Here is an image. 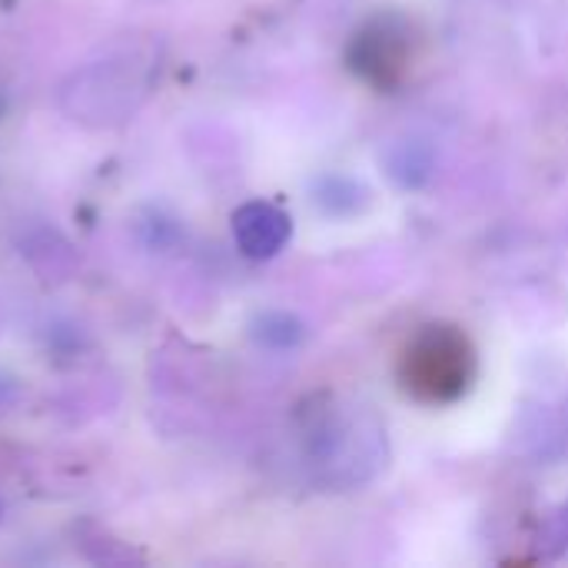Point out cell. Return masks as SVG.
<instances>
[{"instance_id":"obj_1","label":"cell","mask_w":568,"mask_h":568,"mask_svg":"<svg viewBox=\"0 0 568 568\" xmlns=\"http://www.w3.org/2000/svg\"><path fill=\"white\" fill-rule=\"evenodd\" d=\"M300 443L313 479L333 493L373 483L389 463V439L379 413L336 393H316L300 406Z\"/></svg>"},{"instance_id":"obj_2","label":"cell","mask_w":568,"mask_h":568,"mask_svg":"<svg viewBox=\"0 0 568 568\" xmlns=\"http://www.w3.org/2000/svg\"><path fill=\"white\" fill-rule=\"evenodd\" d=\"M479 376V353L456 323L419 326L396 359L399 389L419 406H453L469 396Z\"/></svg>"},{"instance_id":"obj_3","label":"cell","mask_w":568,"mask_h":568,"mask_svg":"<svg viewBox=\"0 0 568 568\" xmlns=\"http://www.w3.org/2000/svg\"><path fill=\"white\" fill-rule=\"evenodd\" d=\"M426 33L416 17L386 7L373 10L346 40V67L349 73L376 93H396L423 63Z\"/></svg>"},{"instance_id":"obj_4","label":"cell","mask_w":568,"mask_h":568,"mask_svg":"<svg viewBox=\"0 0 568 568\" xmlns=\"http://www.w3.org/2000/svg\"><path fill=\"white\" fill-rule=\"evenodd\" d=\"M293 236V220L283 206L250 200L233 213V240L250 260H273Z\"/></svg>"},{"instance_id":"obj_5","label":"cell","mask_w":568,"mask_h":568,"mask_svg":"<svg viewBox=\"0 0 568 568\" xmlns=\"http://www.w3.org/2000/svg\"><path fill=\"white\" fill-rule=\"evenodd\" d=\"M383 166H386V176L399 190H423L436 173V150H433L429 140L406 136V140H396L386 150Z\"/></svg>"},{"instance_id":"obj_6","label":"cell","mask_w":568,"mask_h":568,"mask_svg":"<svg viewBox=\"0 0 568 568\" xmlns=\"http://www.w3.org/2000/svg\"><path fill=\"white\" fill-rule=\"evenodd\" d=\"M313 203L326 213V216H336V220H349V216H359L366 206H369V190L353 180V176H339V173H326L316 180L313 186Z\"/></svg>"},{"instance_id":"obj_7","label":"cell","mask_w":568,"mask_h":568,"mask_svg":"<svg viewBox=\"0 0 568 568\" xmlns=\"http://www.w3.org/2000/svg\"><path fill=\"white\" fill-rule=\"evenodd\" d=\"M253 339L266 349H296L303 339H306V326L293 316V313H283V310H270V313H260L250 326Z\"/></svg>"},{"instance_id":"obj_8","label":"cell","mask_w":568,"mask_h":568,"mask_svg":"<svg viewBox=\"0 0 568 568\" xmlns=\"http://www.w3.org/2000/svg\"><path fill=\"white\" fill-rule=\"evenodd\" d=\"M532 456L542 463L568 459V399L559 406V413H542L532 429Z\"/></svg>"},{"instance_id":"obj_9","label":"cell","mask_w":568,"mask_h":568,"mask_svg":"<svg viewBox=\"0 0 568 568\" xmlns=\"http://www.w3.org/2000/svg\"><path fill=\"white\" fill-rule=\"evenodd\" d=\"M539 549H542L546 556H562V552H568V503H562V506L549 516V523L542 526V532H539Z\"/></svg>"}]
</instances>
